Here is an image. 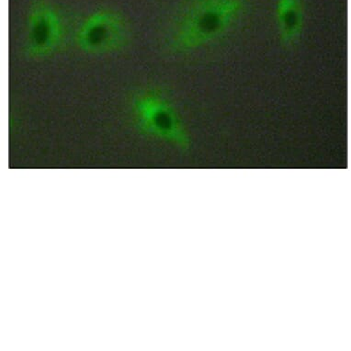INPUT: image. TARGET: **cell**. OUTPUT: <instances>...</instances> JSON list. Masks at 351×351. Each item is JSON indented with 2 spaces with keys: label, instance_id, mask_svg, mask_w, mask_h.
Returning a JSON list of instances; mask_svg holds the SVG:
<instances>
[{
  "label": "cell",
  "instance_id": "obj_3",
  "mask_svg": "<svg viewBox=\"0 0 351 351\" xmlns=\"http://www.w3.org/2000/svg\"><path fill=\"white\" fill-rule=\"evenodd\" d=\"M75 24L52 0H29L21 53L32 60L52 58L73 43Z\"/></svg>",
  "mask_w": 351,
  "mask_h": 351
},
{
  "label": "cell",
  "instance_id": "obj_4",
  "mask_svg": "<svg viewBox=\"0 0 351 351\" xmlns=\"http://www.w3.org/2000/svg\"><path fill=\"white\" fill-rule=\"evenodd\" d=\"M133 39L134 29L125 15L112 8H101L75 24L73 43L80 52L97 56L123 52Z\"/></svg>",
  "mask_w": 351,
  "mask_h": 351
},
{
  "label": "cell",
  "instance_id": "obj_1",
  "mask_svg": "<svg viewBox=\"0 0 351 351\" xmlns=\"http://www.w3.org/2000/svg\"><path fill=\"white\" fill-rule=\"evenodd\" d=\"M250 0H184L160 37L161 49L183 56L223 39L247 14Z\"/></svg>",
  "mask_w": 351,
  "mask_h": 351
},
{
  "label": "cell",
  "instance_id": "obj_5",
  "mask_svg": "<svg viewBox=\"0 0 351 351\" xmlns=\"http://www.w3.org/2000/svg\"><path fill=\"white\" fill-rule=\"evenodd\" d=\"M274 18L280 45L285 49L293 48L304 29V0H277Z\"/></svg>",
  "mask_w": 351,
  "mask_h": 351
},
{
  "label": "cell",
  "instance_id": "obj_2",
  "mask_svg": "<svg viewBox=\"0 0 351 351\" xmlns=\"http://www.w3.org/2000/svg\"><path fill=\"white\" fill-rule=\"evenodd\" d=\"M125 112L130 124L142 136L160 140L182 151L191 147L187 127L163 88L156 86L136 88L127 98Z\"/></svg>",
  "mask_w": 351,
  "mask_h": 351
}]
</instances>
